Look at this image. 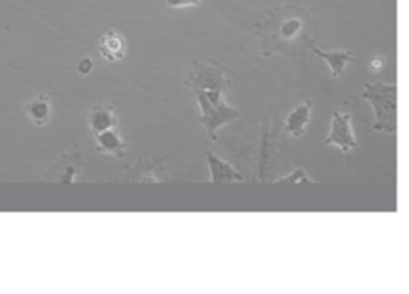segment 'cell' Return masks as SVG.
Instances as JSON below:
<instances>
[{"label": "cell", "instance_id": "9", "mask_svg": "<svg viewBox=\"0 0 409 294\" xmlns=\"http://www.w3.org/2000/svg\"><path fill=\"white\" fill-rule=\"evenodd\" d=\"M312 50H314L318 56L323 58V60L326 61L328 68L331 70V75H333V77L344 75V73H346L347 64L354 61V56H352V53H350L349 50L323 51V50H318L315 47H312Z\"/></svg>", "mask_w": 409, "mask_h": 294}, {"label": "cell", "instance_id": "3", "mask_svg": "<svg viewBox=\"0 0 409 294\" xmlns=\"http://www.w3.org/2000/svg\"><path fill=\"white\" fill-rule=\"evenodd\" d=\"M363 95L374 107V128L393 133L397 130V87L386 83L368 85Z\"/></svg>", "mask_w": 409, "mask_h": 294}, {"label": "cell", "instance_id": "2", "mask_svg": "<svg viewBox=\"0 0 409 294\" xmlns=\"http://www.w3.org/2000/svg\"><path fill=\"white\" fill-rule=\"evenodd\" d=\"M193 66L196 68L187 77L186 83L196 93L200 107V123L214 140L221 127L238 119L240 115L224 100L230 80L227 78L225 70L216 63H193Z\"/></svg>", "mask_w": 409, "mask_h": 294}, {"label": "cell", "instance_id": "5", "mask_svg": "<svg viewBox=\"0 0 409 294\" xmlns=\"http://www.w3.org/2000/svg\"><path fill=\"white\" fill-rule=\"evenodd\" d=\"M206 163H208V168H210V182H213V184L243 181V176L240 174L237 169L230 165V163H227L218 155L208 152Z\"/></svg>", "mask_w": 409, "mask_h": 294}, {"label": "cell", "instance_id": "6", "mask_svg": "<svg viewBox=\"0 0 409 294\" xmlns=\"http://www.w3.org/2000/svg\"><path fill=\"white\" fill-rule=\"evenodd\" d=\"M127 51V43L125 38H123L120 34L117 32L110 31L106 32V34L101 36L100 38V53L106 61H120L123 56H125Z\"/></svg>", "mask_w": 409, "mask_h": 294}, {"label": "cell", "instance_id": "11", "mask_svg": "<svg viewBox=\"0 0 409 294\" xmlns=\"http://www.w3.org/2000/svg\"><path fill=\"white\" fill-rule=\"evenodd\" d=\"M26 115L36 127L47 125L51 117V104L48 96L38 95L34 100H31L26 106Z\"/></svg>", "mask_w": 409, "mask_h": 294}, {"label": "cell", "instance_id": "7", "mask_svg": "<svg viewBox=\"0 0 409 294\" xmlns=\"http://www.w3.org/2000/svg\"><path fill=\"white\" fill-rule=\"evenodd\" d=\"M95 142L98 152L123 157L125 155V142L120 138V133L117 128L106 130V132L95 135Z\"/></svg>", "mask_w": 409, "mask_h": 294}, {"label": "cell", "instance_id": "10", "mask_svg": "<svg viewBox=\"0 0 409 294\" xmlns=\"http://www.w3.org/2000/svg\"><path fill=\"white\" fill-rule=\"evenodd\" d=\"M310 112H312L310 101L301 103L299 106L294 107V110H291L287 123H285V130H287L291 136H301L304 133V130L309 125Z\"/></svg>", "mask_w": 409, "mask_h": 294}, {"label": "cell", "instance_id": "8", "mask_svg": "<svg viewBox=\"0 0 409 294\" xmlns=\"http://www.w3.org/2000/svg\"><path fill=\"white\" fill-rule=\"evenodd\" d=\"M88 125L92 130L93 136L106 132L110 128H117V117L114 114V110L107 106H95L90 110L88 115Z\"/></svg>", "mask_w": 409, "mask_h": 294}, {"label": "cell", "instance_id": "4", "mask_svg": "<svg viewBox=\"0 0 409 294\" xmlns=\"http://www.w3.org/2000/svg\"><path fill=\"white\" fill-rule=\"evenodd\" d=\"M326 145L339 147L342 152H349V150H352L356 146L352 122H350V115L347 112H341V110H336L334 112L329 135L326 138Z\"/></svg>", "mask_w": 409, "mask_h": 294}, {"label": "cell", "instance_id": "1", "mask_svg": "<svg viewBox=\"0 0 409 294\" xmlns=\"http://www.w3.org/2000/svg\"><path fill=\"white\" fill-rule=\"evenodd\" d=\"M314 34L315 23L306 10L296 5L278 6L262 23V51L267 56H299L314 47Z\"/></svg>", "mask_w": 409, "mask_h": 294}, {"label": "cell", "instance_id": "13", "mask_svg": "<svg viewBox=\"0 0 409 294\" xmlns=\"http://www.w3.org/2000/svg\"><path fill=\"white\" fill-rule=\"evenodd\" d=\"M77 70H79V74H83V75L90 74L93 70V61L90 60V58H82L79 64H77Z\"/></svg>", "mask_w": 409, "mask_h": 294}, {"label": "cell", "instance_id": "12", "mask_svg": "<svg viewBox=\"0 0 409 294\" xmlns=\"http://www.w3.org/2000/svg\"><path fill=\"white\" fill-rule=\"evenodd\" d=\"M200 0H166V5L170 9H183V6L198 5Z\"/></svg>", "mask_w": 409, "mask_h": 294}]
</instances>
